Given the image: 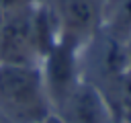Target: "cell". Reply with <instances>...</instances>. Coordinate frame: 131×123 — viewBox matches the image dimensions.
I'll return each instance as SVG.
<instances>
[{
  "instance_id": "ba28073f",
  "label": "cell",
  "mask_w": 131,
  "mask_h": 123,
  "mask_svg": "<svg viewBox=\"0 0 131 123\" xmlns=\"http://www.w3.org/2000/svg\"><path fill=\"white\" fill-rule=\"evenodd\" d=\"M37 4V0H0V10L2 12H12V10H23Z\"/></svg>"
},
{
  "instance_id": "7c38bea8",
  "label": "cell",
  "mask_w": 131,
  "mask_h": 123,
  "mask_svg": "<svg viewBox=\"0 0 131 123\" xmlns=\"http://www.w3.org/2000/svg\"><path fill=\"white\" fill-rule=\"evenodd\" d=\"M2 20H4V12L0 10V27H2Z\"/></svg>"
},
{
  "instance_id": "8992f818",
  "label": "cell",
  "mask_w": 131,
  "mask_h": 123,
  "mask_svg": "<svg viewBox=\"0 0 131 123\" xmlns=\"http://www.w3.org/2000/svg\"><path fill=\"white\" fill-rule=\"evenodd\" d=\"M102 96L111 107L115 123H131V68L117 76L102 90Z\"/></svg>"
},
{
  "instance_id": "6da1fadb",
  "label": "cell",
  "mask_w": 131,
  "mask_h": 123,
  "mask_svg": "<svg viewBox=\"0 0 131 123\" xmlns=\"http://www.w3.org/2000/svg\"><path fill=\"white\" fill-rule=\"evenodd\" d=\"M0 113L10 123H41L53 113L39 66L0 64Z\"/></svg>"
},
{
  "instance_id": "5b68a950",
  "label": "cell",
  "mask_w": 131,
  "mask_h": 123,
  "mask_svg": "<svg viewBox=\"0 0 131 123\" xmlns=\"http://www.w3.org/2000/svg\"><path fill=\"white\" fill-rule=\"evenodd\" d=\"M55 115L63 123H115V117L102 92L86 80H82L72 90V94L55 111Z\"/></svg>"
},
{
  "instance_id": "8fae6325",
  "label": "cell",
  "mask_w": 131,
  "mask_h": 123,
  "mask_svg": "<svg viewBox=\"0 0 131 123\" xmlns=\"http://www.w3.org/2000/svg\"><path fill=\"white\" fill-rule=\"evenodd\" d=\"M0 123H10V121H8V119H6V117H4L2 113H0Z\"/></svg>"
},
{
  "instance_id": "277c9868",
  "label": "cell",
  "mask_w": 131,
  "mask_h": 123,
  "mask_svg": "<svg viewBox=\"0 0 131 123\" xmlns=\"http://www.w3.org/2000/svg\"><path fill=\"white\" fill-rule=\"evenodd\" d=\"M47 4L59 20L61 37L86 43L102 27V0H37Z\"/></svg>"
},
{
  "instance_id": "30bf717a",
  "label": "cell",
  "mask_w": 131,
  "mask_h": 123,
  "mask_svg": "<svg viewBox=\"0 0 131 123\" xmlns=\"http://www.w3.org/2000/svg\"><path fill=\"white\" fill-rule=\"evenodd\" d=\"M127 55H129V68H131V37L127 41Z\"/></svg>"
},
{
  "instance_id": "3957f363",
  "label": "cell",
  "mask_w": 131,
  "mask_h": 123,
  "mask_svg": "<svg viewBox=\"0 0 131 123\" xmlns=\"http://www.w3.org/2000/svg\"><path fill=\"white\" fill-rule=\"evenodd\" d=\"M33 6L4 12L0 27V64L39 66L33 39Z\"/></svg>"
},
{
  "instance_id": "52a82bcc",
  "label": "cell",
  "mask_w": 131,
  "mask_h": 123,
  "mask_svg": "<svg viewBox=\"0 0 131 123\" xmlns=\"http://www.w3.org/2000/svg\"><path fill=\"white\" fill-rule=\"evenodd\" d=\"M102 29L129 41V37H131V0H102Z\"/></svg>"
},
{
  "instance_id": "9c48e42d",
  "label": "cell",
  "mask_w": 131,
  "mask_h": 123,
  "mask_svg": "<svg viewBox=\"0 0 131 123\" xmlns=\"http://www.w3.org/2000/svg\"><path fill=\"white\" fill-rule=\"evenodd\" d=\"M41 123H63V121H61V119H59V117H57L55 113H51V115H49L47 119H43Z\"/></svg>"
},
{
  "instance_id": "7a4b0ae2",
  "label": "cell",
  "mask_w": 131,
  "mask_h": 123,
  "mask_svg": "<svg viewBox=\"0 0 131 123\" xmlns=\"http://www.w3.org/2000/svg\"><path fill=\"white\" fill-rule=\"evenodd\" d=\"M80 51H82V43L70 37H61L39 61V70L53 113L72 94V90L84 80Z\"/></svg>"
}]
</instances>
